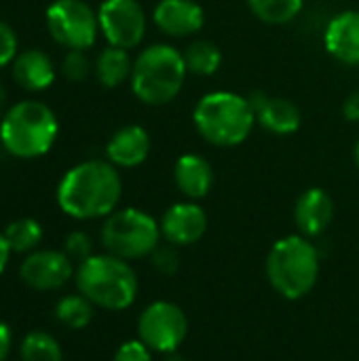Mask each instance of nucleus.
<instances>
[{
  "label": "nucleus",
  "instance_id": "obj_7",
  "mask_svg": "<svg viewBox=\"0 0 359 361\" xmlns=\"http://www.w3.org/2000/svg\"><path fill=\"white\" fill-rule=\"evenodd\" d=\"M159 222L135 207L112 212L102 226V245L108 254L123 260H138L150 256L161 239Z\"/></svg>",
  "mask_w": 359,
  "mask_h": 361
},
{
  "label": "nucleus",
  "instance_id": "obj_17",
  "mask_svg": "<svg viewBox=\"0 0 359 361\" xmlns=\"http://www.w3.org/2000/svg\"><path fill=\"white\" fill-rule=\"evenodd\" d=\"M334 218V201L324 188H307L294 205V222L305 237L322 235Z\"/></svg>",
  "mask_w": 359,
  "mask_h": 361
},
{
  "label": "nucleus",
  "instance_id": "obj_15",
  "mask_svg": "<svg viewBox=\"0 0 359 361\" xmlns=\"http://www.w3.org/2000/svg\"><path fill=\"white\" fill-rule=\"evenodd\" d=\"M326 51L345 66H359V11L334 15L324 32Z\"/></svg>",
  "mask_w": 359,
  "mask_h": 361
},
{
  "label": "nucleus",
  "instance_id": "obj_1",
  "mask_svg": "<svg viewBox=\"0 0 359 361\" xmlns=\"http://www.w3.org/2000/svg\"><path fill=\"white\" fill-rule=\"evenodd\" d=\"M123 195L118 167L110 161H83L66 171L57 186L59 209L74 220L108 218Z\"/></svg>",
  "mask_w": 359,
  "mask_h": 361
},
{
  "label": "nucleus",
  "instance_id": "obj_33",
  "mask_svg": "<svg viewBox=\"0 0 359 361\" xmlns=\"http://www.w3.org/2000/svg\"><path fill=\"white\" fill-rule=\"evenodd\" d=\"M11 252H13V250H11V245H8L4 233H0V275L4 273V269H6V264H8Z\"/></svg>",
  "mask_w": 359,
  "mask_h": 361
},
{
  "label": "nucleus",
  "instance_id": "obj_22",
  "mask_svg": "<svg viewBox=\"0 0 359 361\" xmlns=\"http://www.w3.org/2000/svg\"><path fill=\"white\" fill-rule=\"evenodd\" d=\"M305 0H248L250 11L269 25H286L303 11Z\"/></svg>",
  "mask_w": 359,
  "mask_h": 361
},
{
  "label": "nucleus",
  "instance_id": "obj_13",
  "mask_svg": "<svg viewBox=\"0 0 359 361\" xmlns=\"http://www.w3.org/2000/svg\"><path fill=\"white\" fill-rule=\"evenodd\" d=\"M250 104L256 112V123L273 135H292L303 125L300 108L288 97L256 91L250 95Z\"/></svg>",
  "mask_w": 359,
  "mask_h": 361
},
{
  "label": "nucleus",
  "instance_id": "obj_24",
  "mask_svg": "<svg viewBox=\"0 0 359 361\" xmlns=\"http://www.w3.org/2000/svg\"><path fill=\"white\" fill-rule=\"evenodd\" d=\"M19 355L21 361H63L59 343L42 330H34L23 336Z\"/></svg>",
  "mask_w": 359,
  "mask_h": 361
},
{
  "label": "nucleus",
  "instance_id": "obj_11",
  "mask_svg": "<svg viewBox=\"0 0 359 361\" xmlns=\"http://www.w3.org/2000/svg\"><path fill=\"white\" fill-rule=\"evenodd\" d=\"M74 275L72 260L66 252L34 250L19 267L21 281L38 292H53L66 286Z\"/></svg>",
  "mask_w": 359,
  "mask_h": 361
},
{
  "label": "nucleus",
  "instance_id": "obj_16",
  "mask_svg": "<svg viewBox=\"0 0 359 361\" xmlns=\"http://www.w3.org/2000/svg\"><path fill=\"white\" fill-rule=\"evenodd\" d=\"M152 148L150 133L140 125L121 127L106 144V157L114 167L131 169L142 165Z\"/></svg>",
  "mask_w": 359,
  "mask_h": 361
},
{
  "label": "nucleus",
  "instance_id": "obj_28",
  "mask_svg": "<svg viewBox=\"0 0 359 361\" xmlns=\"http://www.w3.org/2000/svg\"><path fill=\"white\" fill-rule=\"evenodd\" d=\"M150 260H152V267L163 273V275H174L178 269H180V256H178V250L176 245L167 243V245H159L152 254H150Z\"/></svg>",
  "mask_w": 359,
  "mask_h": 361
},
{
  "label": "nucleus",
  "instance_id": "obj_25",
  "mask_svg": "<svg viewBox=\"0 0 359 361\" xmlns=\"http://www.w3.org/2000/svg\"><path fill=\"white\" fill-rule=\"evenodd\" d=\"M4 237L13 252L32 254L42 241V226L34 218H19L4 228Z\"/></svg>",
  "mask_w": 359,
  "mask_h": 361
},
{
  "label": "nucleus",
  "instance_id": "obj_34",
  "mask_svg": "<svg viewBox=\"0 0 359 361\" xmlns=\"http://www.w3.org/2000/svg\"><path fill=\"white\" fill-rule=\"evenodd\" d=\"M165 361H186V360H184V357H182L180 353H176V351H174V353H167Z\"/></svg>",
  "mask_w": 359,
  "mask_h": 361
},
{
  "label": "nucleus",
  "instance_id": "obj_18",
  "mask_svg": "<svg viewBox=\"0 0 359 361\" xmlns=\"http://www.w3.org/2000/svg\"><path fill=\"white\" fill-rule=\"evenodd\" d=\"M174 182L188 201L205 199L214 186V169L201 154H182L174 165Z\"/></svg>",
  "mask_w": 359,
  "mask_h": 361
},
{
  "label": "nucleus",
  "instance_id": "obj_27",
  "mask_svg": "<svg viewBox=\"0 0 359 361\" xmlns=\"http://www.w3.org/2000/svg\"><path fill=\"white\" fill-rule=\"evenodd\" d=\"M66 254L72 262H85L93 256V241L87 233L74 231L66 237Z\"/></svg>",
  "mask_w": 359,
  "mask_h": 361
},
{
  "label": "nucleus",
  "instance_id": "obj_29",
  "mask_svg": "<svg viewBox=\"0 0 359 361\" xmlns=\"http://www.w3.org/2000/svg\"><path fill=\"white\" fill-rule=\"evenodd\" d=\"M112 361H152V351L140 338L127 341L116 349Z\"/></svg>",
  "mask_w": 359,
  "mask_h": 361
},
{
  "label": "nucleus",
  "instance_id": "obj_12",
  "mask_svg": "<svg viewBox=\"0 0 359 361\" xmlns=\"http://www.w3.org/2000/svg\"><path fill=\"white\" fill-rule=\"evenodd\" d=\"M159 226L167 243L176 247L193 245L201 241L207 231V214L195 201H180L163 214Z\"/></svg>",
  "mask_w": 359,
  "mask_h": 361
},
{
  "label": "nucleus",
  "instance_id": "obj_36",
  "mask_svg": "<svg viewBox=\"0 0 359 361\" xmlns=\"http://www.w3.org/2000/svg\"><path fill=\"white\" fill-rule=\"evenodd\" d=\"M2 108H4V89L0 85V118H2Z\"/></svg>",
  "mask_w": 359,
  "mask_h": 361
},
{
  "label": "nucleus",
  "instance_id": "obj_21",
  "mask_svg": "<svg viewBox=\"0 0 359 361\" xmlns=\"http://www.w3.org/2000/svg\"><path fill=\"white\" fill-rule=\"evenodd\" d=\"M184 61L188 68V74L197 76H212L222 66V51L212 40H193L184 51Z\"/></svg>",
  "mask_w": 359,
  "mask_h": 361
},
{
  "label": "nucleus",
  "instance_id": "obj_30",
  "mask_svg": "<svg viewBox=\"0 0 359 361\" xmlns=\"http://www.w3.org/2000/svg\"><path fill=\"white\" fill-rule=\"evenodd\" d=\"M17 57V36L13 27L0 21V68L8 66Z\"/></svg>",
  "mask_w": 359,
  "mask_h": 361
},
{
  "label": "nucleus",
  "instance_id": "obj_9",
  "mask_svg": "<svg viewBox=\"0 0 359 361\" xmlns=\"http://www.w3.org/2000/svg\"><path fill=\"white\" fill-rule=\"evenodd\" d=\"M188 334L186 313L169 302L157 300L148 305L138 319V336L140 341L157 353H174L184 343Z\"/></svg>",
  "mask_w": 359,
  "mask_h": 361
},
{
  "label": "nucleus",
  "instance_id": "obj_35",
  "mask_svg": "<svg viewBox=\"0 0 359 361\" xmlns=\"http://www.w3.org/2000/svg\"><path fill=\"white\" fill-rule=\"evenodd\" d=\"M353 161H355V165H358L359 169V140L355 142V146H353Z\"/></svg>",
  "mask_w": 359,
  "mask_h": 361
},
{
  "label": "nucleus",
  "instance_id": "obj_32",
  "mask_svg": "<svg viewBox=\"0 0 359 361\" xmlns=\"http://www.w3.org/2000/svg\"><path fill=\"white\" fill-rule=\"evenodd\" d=\"M11 345H13L11 328L4 322H0V361H6L8 353H11Z\"/></svg>",
  "mask_w": 359,
  "mask_h": 361
},
{
  "label": "nucleus",
  "instance_id": "obj_2",
  "mask_svg": "<svg viewBox=\"0 0 359 361\" xmlns=\"http://www.w3.org/2000/svg\"><path fill=\"white\" fill-rule=\"evenodd\" d=\"M193 125L207 144L216 148H235L252 135L256 112L250 97L233 91H212L197 102Z\"/></svg>",
  "mask_w": 359,
  "mask_h": 361
},
{
  "label": "nucleus",
  "instance_id": "obj_3",
  "mask_svg": "<svg viewBox=\"0 0 359 361\" xmlns=\"http://www.w3.org/2000/svg\"><path fill=\"white\" fill-rule=\"evenodd\" d=\"M188 76L184 53L167 42H157L140 51L133 59L131 91L146 106L171 104Z\"/></svg>",
  "mask_w": 359,
  "mask_h": 361
},
{
  "label": "nucleus",
  "instance_id": "obj_26",
  "mask_svg": "<svg viewBox=\"0 0 359 361\" xmlns=\"http://www.w3.org/2000/svg\"><path fill=\"white\" fill-rule=\"evenodd\" d=\"M61 72L68 80L80 82L89 76L91 72V61L85 51H68L61 63Z\"/></svg>",
  "mask_w": 359,
  "mask_h": 361
},
{
  "label": "nucleus",
  "instance_id": "obj_5",
  "mask_svg": "<svg viewBox=\"0 0 359 361\" xmlns=\"http://www.w3.org/2000/svg\"><path fill=\"white\" fill-rule=\"evenodd\" d=\"M76 288L106 311L129 309L138 296V275L131 264L112 254H93L76 269Z\"/></svg>",
  "mask_w": 359,
  "mask_h": 361
},
{
  "label": "nucleus",
  "instance_id": "obj_19",
  "mask_svg": "<svg viewBox=\"0 0 359 361\" xmlns=\"http://www.w3.org/2000/svg\"><path fill=\"white\" fill-rule=\"evenodd\" d=\"M13 78L25 91H44L55 80V66L40 49H28L13 59Z\"/></svg>",
  "mask_w": 359,
  "mask_h": 361
},
{
  "label": "nucleus",
  "instance_id": "obj_10",
  "mask_svg": "<svg viewBox=\"0 0 359 361\" xmlns=\"http://www.w3.org/2000/svg\"><path fill=\"white\" fill-rule=\"evenodd\" d=\"M99 34L112 47L135 49L146 36V13L138 0H104L97 11Z\"/></svg>",
  "mask_w": 359,
  "mask_h": 361
},
{
  "label": "nucleus",
  "instance_id": "obj_20",
  "mask_svg": "<svg viewBox=\"0 0 359 361\" xmlns=\"http://www.w3.org/2000/svg\"><path fill=\"white\" fill-rule=\"evenodd\" d=\"M95 76L97 80L108 87L114 89L118 85H123L125 80L131 78V70H133V59L129 55L127 49L121 47H112L108 44L95 59Z\"/></svg>",
  "mask_w": 359,
  "mask_h": 361
},
{
  "label": "nucleus",
  "instance_id": "obj_23",
  "mask_svg": "<svg viewBox=\"0 0 359 361\" xmlns=\"http://www.w3.org/2000/svg\"><path fill=\"white\" fill-rule=\"evenodd\" d=\"M93 307L95 305L78 292V294L61 298L55 305V317L59 324H63L70 330H83L93 319Z\"/></svg>",
  "mask_w": 359,
  "mask_h": 361
},
{
  "label": "nucleus",
  "instance_id": "obj_6",
  "mask_svg": "<svg viewBox=\"0 0 359 361\" xmlns=\"http://www.w3.org/2000/svg\"><path fill=\"white\" fill-rule=\"evenodd\" d=\"M320 277V252L305 235L279 239L267 256V279L273 290L288 298H305Z\"/></svg>",
  "mask_w": 359,
  "mask_h": 361
},
{
  "label": "nucleus",
  "instance_id": "obj_8",
  "mask_svg": "<svg viewBox=\"0 0 359 361\" xmlns=\"http://www.w3.org/2000/svg\"><path fill=\"white\" fill-rule=\"evenodd\" d=\"M47 27L53 40L68 51H87L99 34L97 13L85 0H55L47 8Z\"/></svg>",
  "mask_w": 359,
  "mask_h": 361
},
{
  "label": "nucleus",
  "instance_id": "obj_31",
  "mask_svg": "<svg viewBox=\"0 0 359 361\" xmlns=\"http://www.w3.org/2000/svg\"><path fill=\"white\" fill-rule=\"evenodd\" d=\"M343 114L349 123H359V89H355L343 104Z\"/></svg>",
  "mask_w": 359,
  "mask_h": 361
},
{
  "label": "nucleus",
  "instance_id": "obj_4",
  "mask_svg": "<svg viewBox=\"0 0 359 361\" xmlns=\"http://www.w3.org/2000/svg\"><path fill=\"white\" fill-rule=\"evenodd\" d=\"M59 133L55 112L36 99L11 106L0 118V142L17 159H38L47 154Z\"/></svg>",
  "mask_w": 359,
  "mask_h": 361
},
{
  "label": "nucleus",
  "instance_id": "obj_14",
  "mask_svg": "<svg viewBox=\"0 0 359 361\" xmlns=\"http://www.w3.org/2000/svg\"><path fill=\"white\" fill-rule=\"evenodd\" d=\"M152 21L165 36L184 38L205 25V11L195 0H159Z\"/></svg>",
  "mask_w": 359,
  "mask_h": 361
}]
</instances>
